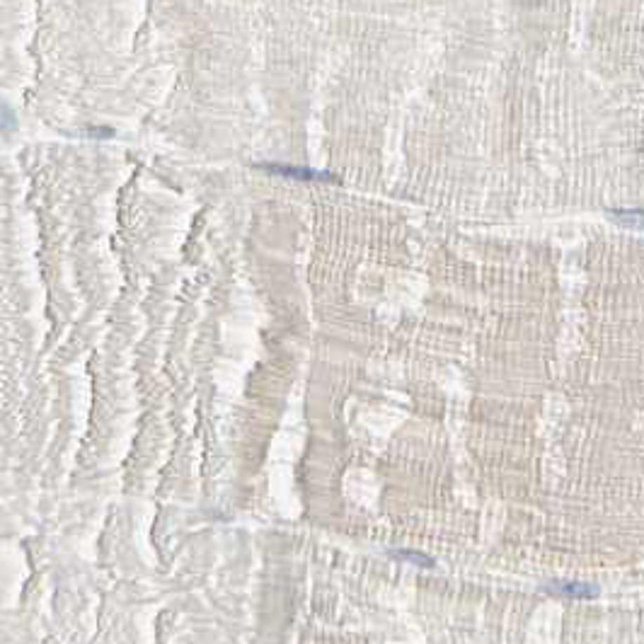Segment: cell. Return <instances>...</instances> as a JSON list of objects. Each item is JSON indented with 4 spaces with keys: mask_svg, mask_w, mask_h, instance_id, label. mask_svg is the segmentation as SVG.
Masks as SVG:
<instances>
[{
    "mask_svg": "<svg viewBox=\"0 0 644 644\" xmlns=\"http://www.w3.org/2000/svg\"><path fill=\"white\" fill-rule=\"evenodd\" d=\"M552 591L562 593V596H593V591H589L584 584H557V586H552Z\"/></svg>",
    "mask_w": 644,
    "mask_h": 644,
    "instance_id": "1",
    "label": "cell"
},
{
    "mask_svg": "<svg viewBox=\"0 0 644 644\" xmlns=\"http://www.w3.org/2000/svg\"><path fill=\"white\" fill-rule=\"evenodd\" d=\"M397 557H402V560H407V562H417V565H422V567L434 565L427 555H417V552H397Z\"/></svg>",
    "mask_w": 644,
    "mask_h": 644,
    "instance_id": "2",
    "label": "cell"
}]
</instances>
